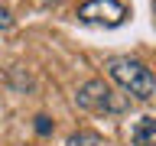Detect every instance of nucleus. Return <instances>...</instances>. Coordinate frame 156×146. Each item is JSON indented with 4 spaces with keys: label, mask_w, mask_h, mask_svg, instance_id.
I'll use <instances>...</instances> for the list:
<instances>
[{
    "label": "nucleus",
    "mask_w": 156,
    "mask_h": 146,
    "mask_svg": "<svg viewBox=\"0 0 156 146\" xmlns=\"http://www.w3.org/2000/svg\"><path fill=\"white\" fill-rule=\"evenodd\" d=\"M65 146H101V136L94 130H78V133H72L65 140Z\"/></svg>",
    "instance_id": "39448f33"
},
{
    "label": "nucleus",
    "mask_w": 156,
    "mask_h": 146,
    "mask_svg": "<svg viewBox=\"0 0 156 146\" xmlns=\"http://www.w3.org/2000/svg\"><path fill=\"white\" fill-rule=\"evenodd\" d=\"M130 143L133 146H156V117H140L130 127Z\"/></svg>",
    "instance_id": "20e7f679"
},
{
    "label": "nucleus",
    "mask_w": 156,
    "mask_h": 146,
    "mask_svg": "<svg viewBox=\"0 0 156 146\" xmlns=\"http://www.w3.org/2000/svg\"><path fill=\"white\" fill-rule=\"evenodd\" d=\"M10 26H13V16H10L7 10L0 7V29H10Z\"/></svg>",
    "instance_id": "0eeeda50"
},
{
    "label": "nucleus",
    "mask_w": 156,
    "mask_h": 146,
    "mask_svg": "<svg viewBox=\"0 0 156 146\" xmlns=\"http://www.w3.org/2000/svg\"><path fill=\"white\" fill-rule=\"evenodd\" d=\"M107 75L114 78L127 94H133L136 101H143V104L156 97V78H153V71H150V65L140 62V58H130V55L107 58Z\"/></svg>",
    "instance_id": "f257e3e1"
},
{
    "label": "nucleus",
    "mask_w": 156,
    "mask_h": 146,
    "mask_svg": "<svg viewBox=\"0 0 156 146\" xmlns=\"http://www.w3.org/2000/svg\"><path fill=\"white\" fill-rule=\"evenodd\" d=\"M33 127H36V133H39V136H49V133H52V120H49L46 114H39Z\"/></svg>",
    "instance_id": "423d86ee"
},
{
    "label": "nucleus",
    "mask_w": 156,
    "mask_h": 146,
    "mask_svg": "<svg viewBox=\"0 0 156 146\" xmlns=\"http://www.w3.org/2000/svg\"><path fill=\"white\" fill-rule=\"evenodd\" d=\"M75 104L81 110H91V114H124L130 107V97L117 94L111 85H104L101 78H91L75 91Z\"/></svg>",
    "instance_id": "f03ea898"
},
{
    "label": "nucleus",
    "mask_w": 156,
    "mask_h": 146,
    "mask_svg": "<svg viewBox=\"0 0 156 146\" xmlns=\"http://www.w3.org/2000/svg\"><path fill=\"white\" fill-rule=\"evenodd\" d=\"M78 19L88 26H104V29H117L127 19V7L120 0H88L78 7Z\"/></svg>",
    "instance_id": "7ed1b4c3"
}]
</instances>
